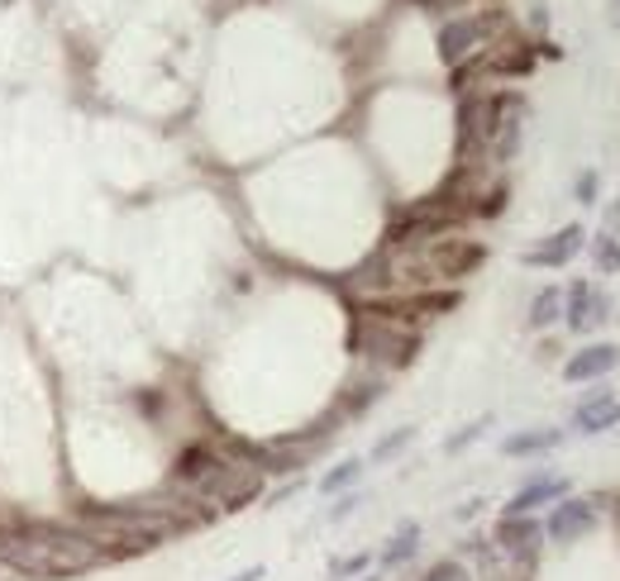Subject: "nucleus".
<instances>
[{"label":"nucleus","instance_id":"f257e3e1","mask_svg":"<svg viewBox=\"0 0 620 581\" xmlns=\"http://www.w3.org/2000/svg\"><path fill=\"white\" fill-rule=\"evenodd\" d=\"M106 562L100 544L81 529H63V525H34L14 539L0 544V568L34 577V581H53V577H81Z\"/></svg>","mask_w":620,"mask_h":581},{"label":"nucleus","instance_id":"f03ea898","mask_svg":"<svg viewBox=\"0 0 620 581\" xmlns=\"http://www.w3.org/2000/svg\"><path fill=\"white\" fill-rule=\"evenodd\" d=\"M77 529L91 534L106 558H129V553H149V548H157L172 529H177V519H172L167 511H149V505H139V511L115 505V511H86Z\"/></svg>","mask_w":620,"mask_h":581},{"label":"nucleus","instance_id":"7ed1b4c3","mask_svg":"<svg viewBox=\"0 0 620 581\" xmlns=\"http://www.w3.org/2000/svg\"><path fill=\"white\" fill-rule=\"evenodd\" d=\"M415 249H421L429 286H435V282H464V277H472V272L487 263L482 243L478 239H458V234H439L429 243H415Z\"/></svg>","mask_w":620,"mask_h":581},{"label":"nucleus","instance_id":"20e7f679","mask_svg":"<svg viewBox=\"0 0 620 581\" xmlns=\"http://www.w3.org/2000/svg\"><path fill=\"white\" fill-rule=\"evenodd\" d=\"M258 496H263V468L253 462H220L200 486V501L220 505V511H243Z\"/></svg>","mask_w":620,"mask_h":581},{"label":"nucleus","instance_id":"39448f33","mask_svg":"<svg viewBox=\"0 0 620 581\" xmlns=\"http://www.w3.org/2000/svg\"><path fill=\"white\" fill-rule=\"evenodd\" d=\"M358 348H363L368 358L387 362V368H406V362L415 358V348H421V333L396 325V319L363 315V325H358Z\"/></svg>","mask_w":620,"mask_h":581},{"label":"nucleus","instance_id":"423d86ee","mask_svg":"<svg viewBox=\"0 0 620 581\" xmlns=\"http://www.w3.org/2000/svg\"><path fill=\"white\" fill-rule=\"evenodd\" d=\"M497 29H501V14H492V10H487V14H468V20H454V24H444V29H439V57H444L449 67H464L468 57H478V53L492 48L487 39H492Z\"/></svg>","mask_w":620,"mask_h":581},{"label":"nucleus","instance_id":"0eeeda50","mask_svg":"<svg viewBox=\"0 0 620 581\" xmlns=\"http://www.w3.org/2000/svg\"><path fill=\"white\" fill-rule=\"evenodd\" d=\"M564 310H568V329H597L611 319V296H601V290H592L587 282H573V290L564 296Z\"/></svg>","mask_w":620,"mask_h":581},{"label":"nucleus","instance_id":"6e6552de","mask_svg":"<svg viewBox=\"0 0 620 581\" xmlns=\"http://www.w3.org/2000/svg\"><path fill=\"white\" fill-rule=\"evenodd\" d=\"M597 525V505L592 501H558L550 515V539L554 544H578L583 534H592Z\"/></svg>","mask_w":620,"mask_h":581},{"label":"nucleus","instance_id":"1a4fd4ad","mask_svg":"<svg viewBox=\"0 0 620 581\" xmlns=\"http://www.w3.org/2000/svg\"><path fill=\"white\" fill-rule=\"evenodd\" d=\"M578 249H583V224H568V229H558V234L544 239L540 249H530L525 263L530 267H564L568 257H578Z\"/></svg>","mask_w":620,"mask_h":581},{"label":"nucleus","instance_id":"9d476101","mask_svg":"<svg viewBox=\"0 0 620 581\" xmlns=\"http://www.w3.org/2000/svg\"><path fill=\"white\" fill-rule=\"evenodd\" d=\"M620 362V348H611V343H592V348H583V353H573L568 358V368H564V376L568 382H597V376H607L611 368Z\"/></svg>","mask_w":620,"mask_h":581},{"label":"nucleus","instance_id":"9b49d317","mask_svg":"<svg viewBox=\"0 0 620 581\" xmlns=\"http://www.w3.org/2000/svg\"><path fill=\"white\" fill-rule=\"evenodd\" d=\"M497 544L507 548L511 558H535V548H540V525L530 515H507L497 525Z\"/></svg>","mask_w":620,"mask_h":581},{"label":"nucleus","instance_id":"f8f14e48","mask_svg":"<svg viewBox=\"0 0 620 581\" xmlns=\"http://www.w3.org/2000/svg\"><path fill=\"white\" fill-rule=\"evenodd\" d=\"M620 425V401L611 391H597L592 401L578 405V415H573V429L578 434H601V429H616Z\"/></svg>","mask_w":620,"mask_h":581},{"label":"nucleus","instance_id":"ddd939ff","mask_svg":"<svg viewBox=\"0 0 620 581\" xmlns=\"http://www.w3.org/2000/svg\"><path fill=\"white\" fill-rule=\"evenodd\" d=\"M564 491H568V482L564 476H540V482H530V486H521L511 496V505H507V515H530L535 505H550V501H564Z\"/></svg>","mask_w":620,"mask_h":581},{"label":"nucleus","instance_id":"4468645a","mask_svg":"<svg viewBox=\"0 0 620 581\" xmlns=\"http://www.w3.org/2000/svg\"><path fill=\"white\" fill-rule=\"evenodd\" d=\"M215 468H220V458H215L210 448H200V443H196V448H186V453L177 458V482H186V486H196V491H200Z\"/></svg>","mask_w":620,"mask_h":581},{"label":"nucleus","instance_id":"2eb2a0df","mask_svg":"<svg viewBox=\"0 0 620 581\" xmlns=\"http://www.w3.org/2000/svg\"><path fill=\"white\" fill-rule=\"evenodd\" d=\"M558 439H564L558 429H530V434H511L501 448H507V458H525V453H550V448H558Z\"/></svg>","mask_w":620,"mask_h":581},{"label":"nucleus","instance_id":"dca6fc26","mask_svg":"<svg viewBox=\"0 0 620 581\" xmlns=\"http://www.w3.org/2000/svg\"><path fill=\"white\" fill-rule=\"evenodd\" d=\"M415 548H421V525H401L396 534H392V544H387V553H382V568H401L406 558H415Z\"/></svg>","mask_w":620,"mask_h":581},{"label":"nucleus","instance_id":"f3484780","mask_svg":"<svg viewBox=\"0 0 620 581\" xmlns=\"http://www.w3.org/2000/svg\"><path fill=\"white\" fill-rule=\"evenodd\" d=\"M558 315H564V290H554V286L540 290L535 305H530V325H535V329H550Z\"/></svg>","mask_w":620,"mask_h":581},{"label":"nucleus","instance_id":"a211bd4d","mask_svg":"<svg viewBox=\"0 0 620 581\" xmlns=\"http://www.w3.org/2000/svg\"><path fill=\"white\" fill-rule=\"evenodd\" d=\"M358 476H363V462H358V458H344V462H339L335 472H325L320 491H325V496H335V491H344V486H349V482H358Z\"/></svg>","mask_w":620,"mask_h":581},{"label":"nucleus","instance_id":"6ab92c4d","mask_svg":"<svg viewBox=\"0 0 620 581\" xmlns=\"http://www.w3.org/2000/svg\"><path fill=\"white\" fill-rule=\"evenodd\" d=\"M415 439V429H396V434H387V439L378 443V448H372V458H378V462H387V458H396L401 453V448H406Z\"/></svg>","mask_w":620,"mask_h":581},{"label":"nucleus","instance_id":"aec40b11","mask_svg":"<svg viewBox=\"0 0 620 581\" xmlns=\"http://www.w3.org/2000/svg\"><path fill=\"white\" fill-rule=\"evenodd\" d=\"M358 572H368V553H358V558H335V562H329V577H358Z\"/></svg>","mask_w":620,"mask_h":581},{"label":"nucleus","instance_id":"412c9836","mask_svg":"<svg viewBox=\"0 0 620 581\" xmlns=\"http://www.w3.org/2000/svg\"><path fill=\"white\" fill-rule=\"evenodd\" d=\"M425 581H468V572L458 568V562H435V568L425 572Z\"/></svg>","mask_w":620,"mask_h":581},{"label":"nucleus","instance_id":"4be33fe9","mask_svg":"<svg viewBox=\"0 0 620 581\" xmlns=\"http://www.w3.org/2000/svg\"><path fill=\"white\" fill-rule=\"evenodd\" d=\"M482 429H487V419H478V425H468V429H458V434H454V439L444 443V448H449V453H458V448H468L472 439H482Z\"/></svg>","mask_w":620,"mask_h":581},{"label":"nucleus","instance_id":"5701e85b","mask_svg":"<svg viewBox=\"0 0 620 581\" xmlns=\"http://www.w3.org/2000/svg\"><path fill=\"white\" fill-rule=\"evenodd\" d=\"M353 505H358V496H344V501L335 505V511H329V519H349V515H353Z\"/></svg>","mask_w":620,"mask_h":581},{"label":"nucleus","instance_id":"b1692460","mask_svg":"<svg viewBox=\"0 0 620 581\" xmlns=\"http://www.w3.org/2000/svg\"><path fill=\"white\" fill-rule=\"evenodd\" d=\"M578 196H583V200H592V196H597V177H592V172H587V177L578 182Z\"/></svg>","mask_w":620,"mask_h":581},{"label":"nucleus","instance_id":"393cba45","mask_svg":"<svg viewBox=\"0 0 620 581\" xmlns=\"http://www.w3.org/2000/svg\"><path fill=\"white\" fill-rule=\"evenodd\" d=\"M229 581H263V568H249V572H239V577H229Z\"/></svg>","mask_w":620,"mask_h":581},{"label":"nucleus","instance_id":"a878e982","mask_svg":"<svg viewBox=\"0 0 620 581\" xmlns=\"http://www.w3.org/2000/svg\"><path fill=\"white\" fill-rule=\"evenodd\" d=\"M425 6H458V0H425Z\"/></svg>","mask_w":620,"mask_h":581},{"label":"nucleus","instance_id":"bb28decb","mask_svg":"<svg viewBox=\"0 0 620 581\" xmlns=\"http://www.w3.org/2000/svg\"><path fill=\"white\" fill-rule=\"evenodd\" d=\"M363 581H378V577H363Z\"/></svg>","mask_w":620,"mask_h":581}]
</instances>
